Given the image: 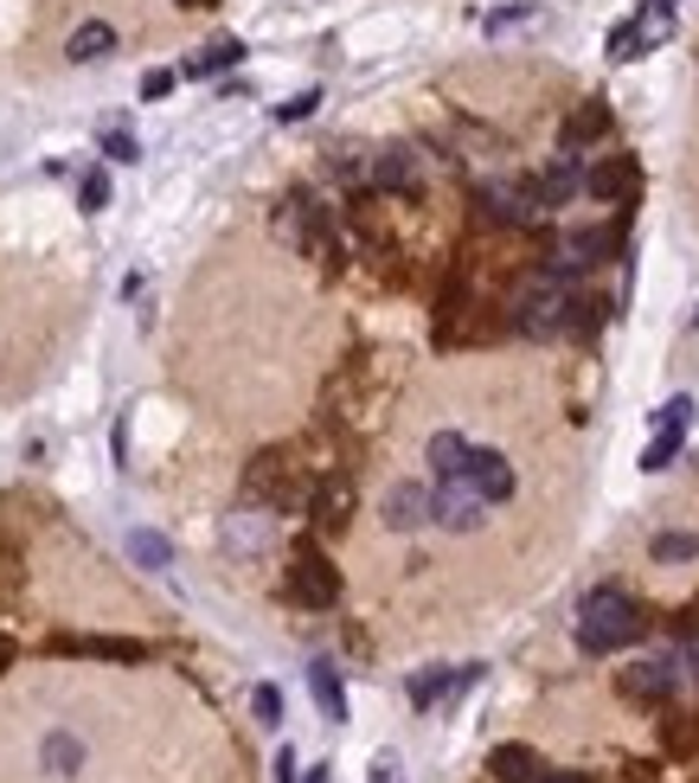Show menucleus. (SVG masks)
I'll return each instance as SVG.
<instances>
[{"mask_svg":"<svg viewBox=\"0 0 699 783\" xmlns=\"http://www.w3.org/2000/svg\"><path fill=\"white\" fill-rule=\"evenodd\" d=\"M642 630H648L642 603L629 591H616V585H597L585 597V610H578V649L585 655H616L629 642H642Z\"/></svg>","mask_w":699,"mask_h":783,"instance_id":"obj_1","label":"nucleus"},{"mask_svg":"<svg viewBox=\"0 0 699 783\" xmlns=\"http://www.w3.org/2000/svg\"><path fill=\"white\" fill-rule=\"evenodd\" d=\"M276 238H290L302 258H321L328 270H340V238H334V213L315 199V193L295 187L283 206H276Z\"/></svg>","mask_w":699,"mask_h":783,"instance_id":"obj_2","label":"nucleus"},{"mask_svg":"<svg viewBox=\"0 0 699 783\" xmlns=\"http://www.w3.org/2000/svg\"><path fill=\"white\" fill-rule=\"evenodd\" d=\"M244 494L263 501L270 514H302L308 508V482L290 469V456H258L251 476H244Z\"/></svg>","mask_w":699,"mask_h":783,"instance_id":"obj_3","label":"nucleus"},{"mask_svg":"<svg viewBox=\"0 0 699 783\" xmlns=\"http://www.w3.org/2000/svg\"><path fill=\"white\" fill-rule=\"evenodd\" d=\"M283 597L302 603V610H334V597H340V572H334L315 546H302L295 565L283 572Z\"/></svg>","mask_w":699,"mask_h":783,"instance_id":"obj_4","label":"nucleus"},{"mask_svg":"<svg viewBox=\"0 0 699 783\" xmlns=\"http://www.w3.org/2000/svg\"><path fill=\"white\" fill-rule=\"evenodd\" d=\"M693 399L680 392V399H667L662 411H655V437H648V449H642V469L648 476H662V469H674V456L687 449V431H693Z\"/></svg>","mask_w":699,"mask_h":783,"instance_id":"obj_5","label":"nucleus"},{"mask_svg":"<svg viewBox=\"0 0 699 783\" xmlns=\"http://www.w3.org/2000/svg\"><path fill=\"white\" fill-rule=\"evenodd\" d=\"M430 521L449 526V533H476V526L488 521V501H481L462 476H443V482L430 488Z\"/></svg>","mask_w":699,"mask_h":783,"instance_id":"obj_6","label":"nucleus"},{"mask_svg":"<svg viewBox=\"0 0 699 783\" xmlns=\"http://www.w3.org/2000/svg\"><path fill=\"white\" fill-rule=\"evenodd\" d=\"M585 193L597 206H629V199L642 193V161H635V154H610V161L585 167Z\"/></svg>","mask_w":699,"mask_h":783,"instance_id":"obj_7","label":"nucleus"},{"mask_svg":"<svg viewBox=\"0 0 699 783\" xmlns=\"http://www.w3.org/2000/svg\"><path fill=\"white\" fill-rule=\"evenodd\" d=\"M462 482L476 488L488 508L514 501V488H520V482H514V463H507L501 449H476V444H469V456H462Z\"/></svg>","mask_w":699,"mask_h":783,"instance_id":"obj_8","label":"nucleus"},{"mask_svg":"<svg viewBox=\"0 0 699 783\" xmlns=\"http://www.w3.org/2000/svg\"><path fill=\"white\" fill-rule=\"evenodd\" d=\"M526 199H533V213H558V206H571L578 193H585V167H578V154H558L546 174H533V181H520Z\"/></svg>","mask_w":699,"mask_h":783,"instance_id":"obj_9","label":"nucleus"},{"mask_svg":"<svg viewBox=\"0 0 699 783\" xmlns=\"http://www.w3.org/2000/svg\"><path fill=\"white\" fill-rule=\"evenodd\" d=\"M481 219L488 225H507V231H539V213H533V199H526V187H507V181H488V187L476 193Z\"/></svg>","mask_w":699,"mask_h":783,"instance_id":"obj_10","label":"nucleus"},{"mask_svg":"<svg viewBox=\"0 0 699 783\" xmlns=\"http://www.w3.org/2000/svg\"><path fill=\"white\" fill-rule=\"evenodd\" d=\"M302 514L321 526V533H340V526H347V514H353V482H347V476H315V482H308V508H302Z\"/></svg>","mask_w":699,"mask_h":783,"instance_id":"obj_11","label":"nucleus"},{"mask_svg":"<svg viewBox=\"0 0 699 783\" xmlns=\"http://www.w3.org/2000/svg\"><path fill=\"white\" fill-rule=\"evenodd\" d=\"M52 655H97V662H148L135 635H52Z\"/></svg>","mask_w":699,"mask_h":783,"instance_id":"obj_12","label":"nucleus"},{"mask_svg":"<svg viewBox=\"0 0 699 783\" xmlns=\"http://www.w3.org/2000/svg\"><path fill=\"white\" fill-rule=\"evenodd\" d=\"M367 187L372 193H398V199H417V154L411 149H385L367 161Z\"/></svg>","mask_w":699,"mask_h":783,"instance_id":"obj_13","label":"nucleus"},{"mask_svg":"<svg viewBox=\"0 0 699 783\" xmlns=\"http://www.w3.org/2000/svg\"><path fill=\"white\" fill-rule=\"evenodd\" d=\"M610 122H616V116H610V104H603V97H590L578 116H565V129H558V154H585L590 142H603V135H610Z\"/></svg>","mask_w":699,"mask_h":783,"instance_id":"obj_14","label":"nucleus"},{"mask_svg":"<svg viewBox=\"0 0 699 783\" xmlns=\"http://www.w3.org/2000/svg\"><path fill=\"white\" fill-rule=\"evenodd\" d=\"M476 662L469 668H424V674H411V707L417 713H430L437 700H449V694H462V687H476Z\"/></svg>","mask_w":699,"mask_h":783,"instance_id":"obj_15","label":"nucleus"},{"mask_svg":"<svg viewBox=\"0 0 699 783\" xmlns=\"http://www.w3.org/2000/svg\"><path fill=\"white\" fill-rule=\"evenodd\" d=\"M674 681H680V668L674 662H635V668H623V687L629 700H642V707H662L667 694H674Z\"/></svg>","mask_w":699,"mask_h":783,"instance_id":"obj_16","label":"nucleus"},{"mask_svg":"<svg viewBox=\"0 0 699 783\" xmlns=\"http://www.w3.org/2000/svg\"><path fill=\"white\" fill-rule=\"evenodd\" d=\"M424 521H430V488L424 482H398L385 494V526L392 533H417Z\"/></svg>","mask_w":699,"mask_h":783,"instance_id":"obj_17","label":"nucleus"},{"mask_svg":"<svg viewBox=\"0 0 699 783\" xmlns=\"http://www.w3.org/2000/svg\"><path fill=\"white\" fill-rule=\"evenodd\" d=\"M308 694H315V707L328 713L334 726L347 719V687H340V668H334L328 655H321V662H308Z\"/></svg>","mask_w":699,"mask_h":783,"instance_id":"obj_18","label":"nucleus"},{"mask_svg":"<svg viewBox=\"0 0 699 783\" xmlns=\"http://www.w3.org/2000/svg\"><path fill=\"white\" fill-rule=\"evenodd\" d=\"M488 771H494V783H539L546 777V764L526 746H494L488 751Z\"/></svg>","mask_w":699,"mask_h":783,"instance_id":"obj_19","label":"nucleus"},{"mask_svg":"<svg viewBox=\"0 0 699 783\" xmlns=\"http://www.w3.org/2000/svg\"><path fill=\"white\" fill-rule=\"evenodd\" d=\"M110 52H116V26H110V20H84V26L72 33V45H65L72 65H97V58H110Z\"/></svg>","mask_w":699,"mask_h":783,"instance_id":"obj_20","label":"nucleus"},{"mask_svg":"<svg viewBox=\"0 0 699 783\" xmlns=\"http://www.w3.org/2000/svg\"><path fill=\"white\" fill-rule=\"evenodd\" d=\"M39 764H45L52 777H77V771H84V739H77V732H45Z\"/></svg>","mask_w":699,"mask_h":783,"instance_id":"obj_21","label":"nucleus"},{"mask_svg":"<svg viewBox=\"0 0 699 783\" xmlns=\"http://www.w3.org/2000/svg\"><path fill=\"white\" fill-rule=\"evenodd\" d=\"M231 65H244V39H212L199 58L181 65V77H212V72H231Z\"/></svg>","mask_w":699,"mask_h":783,"instance_id":"obj_22","label":"nucleus"},{"mask_svg":"<svg viewBox=\"0 0 699 783\" xmlns=\"http://www.w3.org/2000/svg\"><path fill=\"white\" fill-rule=\"evenodd\" d=\"M648 559H655V565H693L699 559V533H687V526H667V533H655Z\"/></svg>","mask_w":699,"mask_h":783,"instance_id":"obj_23","label":"nucleus"},{"mask_svg":"<svg viewBox=\"0 0 699 783\" xmlns=\"http://www.w3.org/2000/svg\"><path fill=\"white\" fill-rule=\"evenodd\" d=\"M462 456H469V437H456V431H437V437H430V469H437V482L443 476H462Z\"/></svg>","mask_w":699,"mask_h":783,"instance_id":"obj_24","label":"nucleus"},{"mask_svg":"<svg viewBox=\"0 0 699 783\" xmlns=\"http://www.w3.org/2000/svg\"><path fill=\"white\" fill-rule=\"evenodd\" d=\"M110 206V167H90L77 181V213H103Z\"/></svg>","mask_w":699,"mask_h":783,"instance_id":"obj_25","label":"nucleus"},{"mask_svg":"<svg viewBox=\"0 0 699 783\" xmlns=\"http://www.w3.org/2000/svg\"><path fill=\"white\" fill-rule=\"evenodd\" d=\"M642 52H648V39H642V26H635V20H623V26L610 33V58H616V65H635Z\"/></svg>","mask_w":699,"mask_h":783,"instance_id":"obj_26","label":"nucleus"},{"mask_svg":"<svg viewBox=\"0 0 699 783\" xmlns=\"http://www.w3.org/2000/svg\"><path fill=\"white\" fill-rule=\"evenodd\" d=\"M129 553H135V559L148 565V572H161V565L174 559V553H167V540H161V533H129Z\"/></svg>","mask_w":699,"mask_h":783,"instance_id":"obj_27","label":"nucleus"},{"mask_svg":"<svg viewBox=\"0 0 699 783\" xmlns=\"http://www.w3.org/2000/svg\"><path fill=\"white\" fill-rule=\"evenodd\" d=\"M103 161H116V167H129V161H142V142H135L129 129H103Z\"/></svg>","mask_w":699,"mask_h":783,"instance_id":"obj_28","label":"nucleus"},{"mask_svg":"<svg viewBox=\"0 0 699 783\" xmlns=\"http://www.w3.org/2000/svg\"><path fill=\"white\" fill-rule=\"evenodd\" d=\"M533 13H539V0H514V7H501V13H488L481 26H488V33H507V26H526Z\"/></svg>","mask_w":699,"mask_h":783,"instance_id":"obj_29","label":"nucleus"},{"mask_svg":"<svg viewBox=\"0 0 699 783\" xmlns=\"http://www.w3.org/2000/svg\"><path fill=\"white\" fill-rule=\"evenodd\" d=\"M315 110H321V90H302L290 104H276V122H308Z\"/></svg>","mask_w":699,"mask_h":783,"instance_id":"obj_30","label":"nucleus"},{"mask_svg":"<svg viewBox=\"0 0 699 783\" xmlns=\"http://www.w3.org/2000/svg\"><path fill=\"white\" fill-rule=\"evenodd\" d=\"M251 713H258L263 726H283V694H276V687H270V681H263L258 694H251Z\"/></svg>","mask_w":699,"mask_h":783,"instance_id":"obj_31","label":"nucleus"},{"mask_svg":"<svg viewBox=\"0 0 699 783\" xmlns=\"http://www.w3.org/2000/svg\"><path fill=\"white\" fill-rule=\"evenodd\" d=\"M174 84H181V72H167V65H154V72L142 77V104H161V97H167Z\"/></svg>","mask_w":699,"mask_h":783,"instance_id":"obj_32","label":"nucleus"},{"mask_svg":"<svg viewBox=\"0 0 699 783\" xmlns=\"http://www.w3.org/2000/svg\"><path fill=\"white\" fill-rule=\"evenodd\" d=\"M295 777H302V771H295V751L283 746V751H276V783H295Z\"/></svg>","mask_w":699,"mask_h":783,"instance_id":"obj_33","label":"nucleus"},{"mask_svg":"<svg viewBox=\"0 0 699 783\" xmlns=\"http://www.w3.org/2000/svg\"><path fill=\"white\" fill-rule=\"evenodd\" d=\"M642 20H674V0H642Z\"/></svg>","mask_w":699,"mask_h":783,"instance_id":"obj_34","label":"nucleus"},{"mask_svg":"<svg viewBox=\"0 0 699 783\" xmlns=\"http://www.w3.org/2000/svg\"><path fill=\"white\" fill-rule=\"evenodd\" d=\"M674 630H680V635H693V630H699V597L687 603V610H680V623H674Z\"/></svg>","mask_w":699,"mask_h":783,"instance_id":"obj_35","label":"nucleus"},{"mask_svg":"<svg viewBox=\"0 0 699 783\" xmlns=\"http://www.w3.org/2000/svg\"><path fill=\"white\" fill-rule=\"evenodd\" d=\"M372 783H398V764H392V758H379V764H372Z\"/></svg>","mask_w":699,"mask_h":783,"instance_id":"obj_36","label":"nucleus"},{"mask_svg":"<svg viewBox=\"0 0 699 783\" xmlns=\"http://www.w3.org/2000/svg\"><path fill=\"white\" fill-rule=\"evenodd\" d=\"M539 783H590V777H585V771H546Z\"/></svg>","mask_w":699,"mask_h":783,"instance_id":"obj_37","label":"nucleus"},{"mask_svg":"<svg viewBox=\"0 0 699 783\" xmlns=\"http://www.w3.org/2000/svg\"><path fill=\"white\" fill-rule=\"evenodd\" d=\"M181 7H219V0H181Z\"/></svg>","mask_w":699,"mask_h":783,"instance_id":"obj_38","label":"nucleus"},{"mask_svg":"<svg viewBox=\"0 0 699 783\" xmlns=\"http://www.w3.org/2000/svg\"><path fill=\"white\" fill-rule=\"evenodd\" d=\"M308 783H328V771H321V764H315V777H308Z\"/></svg>","mask_w":699,"mask_h":783,"instance_id":"obj_39","label":"nucleus"}]
</instances>
